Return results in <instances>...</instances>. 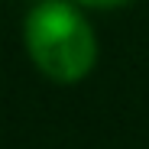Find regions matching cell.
I'll list each match as a JSON object with an SVG mask.
<instances>
[{"label":"cell","instance_id":"1","mask_svg":"<svg viewBox=\"0 0 149 149\" xmlns=\"http://www.w3.org/2000/svg\"><path fill=\"white\" fill-rule=\"evenodd\" d=\"M26 49L36 68L58 84H74L97 62V36L91 23L65 0H45L26 16Z\"/></svg>","mask_w":149,"mask_h":149},{"label":"cell","instance_id":"2","mask_svg":"<svg viewBox=\"0 0 149 149\" xmlns=\"http://www.w3.org/2000/svg\"><path fill=\"white\" fill-rule=\"evenodd\" d=\"M74 3L97 7V10H113V7H123V3H130V0H74Z\"/></svg>","mask_w":149,"mask_h":149}]
</instances>
